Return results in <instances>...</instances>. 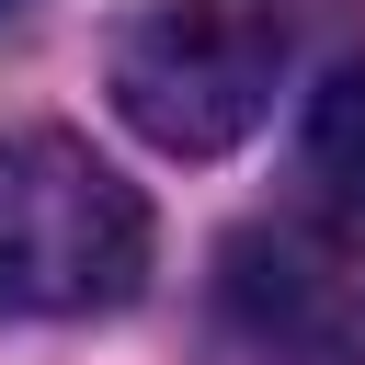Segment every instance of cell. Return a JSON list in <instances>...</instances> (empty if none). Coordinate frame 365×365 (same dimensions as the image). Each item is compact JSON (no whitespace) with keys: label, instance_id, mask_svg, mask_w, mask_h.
I'll return each mask as SVG.
<instances>
[{"label":"cell","instance_id":"6da1fadb","mask_svg":"<svg viewBox=\"0 0 365 365\" xmlns=\"http://www.w3.org/2000/svg\"><path fill=\"white\" fill-rule=\"evenodd\" d=\"M148 285V205L91 137L0 125V308L11 319H103Z\"/></svg>","mask_w":365,"mask_h":365},{"label":"cell","instance_id":"7a4b0ae2","mask_svg":"<svg viewBox=\"0 0 365 365\" xmlns=\"http://www.w3.org/2000/svg\"><path fill=\"white\" fill-rule=\"evenodd\" d=\"M114 114L171 148V160H217L274 114L285 80V0H125L114 46H103Z\"/></svg>","mask_w":365,"mask_h":365},{"label":"cell","instance_id":"3957f363","mask_svg":"<svg viewBox=\"0 0 365 365\" xmlns=\"http://www.w3.org/2000/svg\"><path fill=\"white\" fill-rule=\"evenodd\" d=\"M217 331L251 365H365V285L308 228H240L217 251Z\"/></svg>","mask_w":365,"mask_h":365},{"label":"cell","instance_id":"277c9868","mask_svg":"<svg viewBox=\"0 0 365 365\" xmlns=\"http://www.w3.org/2000/svg\"><path fill=\"white\" fill-rule=\"evenodd\" d=\"M297 171H308L319 217L365 240V57H342V68L308 91V125H297Z\"/></svg>","mask_w":365,"mask_h":365},{"label":"cell","instance_id":"5b68a950","mask_svg":"<svg viewBox=\"0 0 365 365\" xmlns=\"http://www.w3.org/2000/svg\"><path fill=\"white\" fill-rule=\"evenodd\" d=\"M0 11H11V0H0Z\"/></svg>","mask_w":365,"mask_h":365}]
</instances>
